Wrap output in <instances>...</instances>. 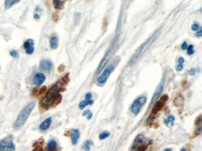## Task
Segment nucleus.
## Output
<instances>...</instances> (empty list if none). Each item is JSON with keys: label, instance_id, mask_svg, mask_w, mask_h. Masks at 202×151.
<instances>
[{"label": "nucleus", "instance_id": "f257e3e1", "mask_svg": "<svg viewBox=\"0 0 202 151\" xmlns=\"http://www.w3.org/2000/svg\"><path fill=\"white\" fill-rule=\"evenodd\" d=\"M62 83L58 81L50 88L44 97L40 101V108L44 110H47L50 108H55L59 105L62 99L60 92L64 91L65 88Z\"/></svg>", "mask_w": 202, "mask_h": 151}, {"label": "nucleus", "instance_id": "f03ea898", "mask_svg": "<svg viewBox=\"0 0 202 151\" xmlns=\"http://www.w3.org/2000/svg\"><path fill=\"white\" fill-rule=\"evenodd\" d=\"M36 104L35 101L31 102L20 112L13 124V129L15 130H19L24 125L30 113L36 106Z\"/></svg>", "mask_w": 202, "mask_h": 151}, {"label": "nucleus", "instance_id": "7ed1b4c3", "mask_svg": "<svg viewBox=\"0 0 202 151\" xmlns=\"http://www.w3.org/2000/svg\"><path fill=\"white\" fill-rule=\"evenodd\" d=\"M150 143V139L142 135H138L134 139L130 151H146Z\"/></svg>", "mask_w": 202, "mask_h": 151}, {"label": "nucleus", "instance_id": "20e7f679", "mask_svg": "<svg viewBox=\"0 0 202 151\" xmlns=\"http://www.w3.org/2000/svg\"><path fill=\"white\" fill-rule=\"evenodd\" d=\"M119 61L120 59L118 60V58H116V59L113 61V63H110L105 69L103 73L99 76V77L97 80V83L99 85H103L104 84L106 83L110 74L115 69L116 66L117 65V63L119 62Z\"/></svg>", "mask_w": 202, "mask_h": 151}, {"label": "nucleus", "instance_id": "39448f33", "mask_svg": "<svg viewBox=\"0 0 202 151\" xmlns=\"http://www.w3.org/2000/svg\"><path fill=\"white\" fill-rule=\"evenodd\" d=\"M157 37V35H156V34H154L152 37H150V39H149L146 42H145L138 48V50L137 51L136 53L134 54V56L132 58V59H131V60L130 61V64L132 65L134 62H135L141 57V56L146 51V50L148 48V47H149L150 44H152L154 42V41L155 40Z\"/></svg>", "mask_w": 202, "mask_h": 151}, {"label": "nucleus", "instance_id": "423d86ee", "mask_svg": "<svg viewBox=\"0 0 202 151\" xmlns=\"http://www.w3.org/2000/svg\"><path fill=\"white\" fill-rule=\"evenodd\" d=\"M15 148L11 136H8L0 141V151H15Z\"/></svg>", "mask_w": 202, "mask_h": 151}, {"label": "nucleus", "instance_id": "0eeeda50", "mask_svg": "<svg viewBox=\"0 0 202 151\" xmlns=\"http://www.w3.org/2000/svg\"><path fill=\"white\" fill-rule=\"evenodd\" d=\"M146 102V98L144 96H141L137 99L132 105L131 111L134 115H138L142 106Z\"/></svg>", "mask_w": 202, "mask_h": 151}, {"label": "nucleus", "instance_id": "6e6552de", "mask_svg": "<svg viewBox=\"0 0 202 151\" xmlns=\"http://www.w3.org/2000/svg\"><path fill=\"white\" fill-rule=\"evenodd\" d=\"M114 52V46H113L112 47H111V48H109V50L107 52V53H106V54L104 55L103 59H102V60L101 61L98 68L96 71V73L97 74H99L101 72H102L106 67V66L107 65V63L109 61V60H110L111 57H112V55L113 54Z\"/></svg>", "mask_w": 202, "mask_h": 151}, {"label": "nucleus", "instance_id": "1a4fd4ad", "mask_svg": "<svg viewBox=\"0 0 202 151\" xmlns=\"http://www.w3.org/2000/svg\"><path fill=\"white\" fill-rule=\"evenodd\" d=\"M168 99H169L168 96L167 94H164L161 96L159 100L158 99V100H157L156 102L154 105L152 111H151V113L153 114H157L165 106Z\"/></svg>", "mask_w": 202, "mask_h": 151}, {"label": "nucleus", "instance_id": "9d476101", "mask_svg": "<svg viewBox=\"0 0 202 151\" xmlns=\"http://www.w3.org/2000/svg\"><path fill=\"white\" fill-rule=\"evenodd\" d=\"M165 77L164 76L162 78L161 83H160L159 86L157 88V89H156V90H155V93L153 96L152 100H151V101H150V104L149 105V107L154 105V103L156 102L157 100H158V99H159L160 96L161 95V94L162 93V92L163 91L164 85H165Z\"/></svg>", "mask_w": 202, "mask_h": 151}, {"label": "nucleus", "instance_id": "9b49d317", "mask_svg": "<svg viewBox=\"0 0 202 151\" xmlns=\"http://www.w3.org/2000/svg\"><path fill=\"white\" fill-rule=\"evenodd\" d=\"M33 45H34V41L30 39L27 40L24 43L23 47L26 50V53L27 54H31L34 52L35 48L34 47H33Z\"/></svg>", "mask_w": 202, "mask_h": 151}, {"label": "nucleus", "instance_id": "f8f14e48", "mask_svg": "<svg viewBox=\"0 0 202 151\" xmlns=\"http://www.w3.org/2000/svg\"><path fill=\"white\" fill-rule=\"evenodd\" d=\"M52 66H53V64L51 61L47 60H44L40 61L39 64V68L42 70L49 72L52 70Z\"/></svg>", "mask_w": 202, "mask_h": 151}, {"label": "nucleus", "instance_id": "ddd939ff", "mask_svg": "<svg viewBox=\"0 0 202 151\" xmlns=\"http://www.w3.org/2000/svg\"><path fill=\"white\" fill-rule=\"evenodd\" d=\"M46 80V77L44 75V74L41 73H36L34 77V79H33V82L34 84L37 86L42 85L44 83V81Z\"/></svg>", "mask_w": 202, "mask_h": 151}, {"label": "nucleus", "instance_id": "4468645a", "mask_svg": "<svg viewBox=\"0 0 202 151\" xmlns=\"http://www.w3.org/2000/svg\"><path fill=\"white\" fill-rule=\"evenodd\" d=\"M80 137V132L78 129H74L71 135V142L72 145H75L77 144L78 139Z\"/></svg>", "mask_w": 202, "mask_h": 151}, {"label": "nucleus", "instance_id": "2eb2a0df", "mask_svg": "<svg viewBox=\"0 0 202 151\" xmlns=\"http://www.w3.org/2000/svg\"><path fill=\"white\" fill-rule=\"evenodd\" d=\"M52 123V117H49L46 119H45L39 126V128L41 130L45 131L46 130Z\"/></svg>", "mask_w": 202, "mask_h": 151}, {"label": "nucleus", "instance_id": "dca6fc26", "mask_svg": "<svg viewBox=\"0 0 202 151\" xmlns=\"http://www.w3.org/2000/svg\"><path fill=\"white\" fill-rule=\"evenodd\" d=\"M58 148V143L55 140H51L50 141L46 146V149L47 151H56Z\"/></svg>", "mask_w": 202, "mask_h": 151}, {"label": "nucleus", "instance_id": "f3484780", "mask_svg": "<svg viewBox=\"0 0 202 151\" xmlns=\"http://www.w3.org/2000/svg\"><path fill=\"white\" fill-rule=\"evenodd\" d=\"M201 123H202V120H201V116L200 115L198 116L196 121V125L197 126L196 130L195 131V134L196 135H199L201 133Z\"/></svg>", "mask_w": 202, "mask_h": 151}, {"label": "nucleus", "instance_id": "a211bd4d", "mask_svg": "<svg viewBox=\"0 0 202 151\" xmlns=\"http://www.w3.org/2000/svg\"><path fill=\"white\" fill-rule=\"evenodd\" d=\"M43 144H44V140L40 139L38 142H36L34 145H33L34 149L31 151H45L43 149Z\"/></svg>", "mask_w": 202, "mask_h": 151}, {"label": "nucleus", "instance_id": "6ab92c4d", "mask_svg": "<svg viewBox=\"0 0 202 151\" xmlns=\"http://www.w3.org/2000/svg\"><path fill=\"white\" fill-rule=\"evenodd\" d=\"M46 86H43L41 88H35L33 89V92H32V96H38L40 94H44L46 91Z\"/></svg>", "mask_w": 202, "mask_h": 151}, {"label": "nucleus", "instance_id": "aec40b11", "mask_svg": "<svg viewBox=\"0 0 202 151\" xmlns=\"http://www.w3.org/2000/svg\"><path fill=\"white\" fill-rule=\"evenodd\" d=\"M174 121H175V117L173 115H170L166 117V118L164 121V122L166 126H173L174 125Z\"/></svg>", "mask_w": 202, "mask_h": 151}, {"label": "nucleus", "instance_id": "412c9836", "mask_svg": "<svg viewBox=\"0 0 202 151\" xmlns=\"http://www.w3.org/2000/svg\"><path fill=\"white\" fill-rule=\"evenodd\" d=\"M94 103V101L92 99L82 100L79 104V108L80 109H84L88 105H92Z\"/></svg>", "mask_w": 202, "mask_h": 151}, {"label": "nucleus", "instance_id": "4be33fe9", "mask_svg": "<svg viewBox=\"0 0 202 151\" xmlns=\"http://www.w3.org/2000/svg\"><path fill=\"white\" fill-rule=\"evenodd\" d=\"M50 46L52 49H56L58 46V39L56 36H52L50 40Z\"/></svg>", "mask_w": 202, "mask_h": 151}, {"label": "nucleus", "instance_id": "5701e85b", "mask_svg": "<svg viewBox=\"0 0 202 151\" xmlns=\"http://www.w3.org/2000/svg\"><path fill=\"white\" fill-rule=\"evenodd\" d=\"M66 0H53V4L55 8L61 10Z\"/></svg>", "mask_w": 202, "mask_h": 151}, {"label": "nucleus", "instance_id": "b1692460", "mask_svg": "<svg viewBox=\"0 0 202 151\" xmlns=\"http://www.w3.org/2000/svg\"><path fill=\"white\" fill-rule=\"evenodd\" d=\"M20 0H6L5 1V8L9 9L14 4L18 3Z\"/></svg>", "mask_w": 202, "mask_h": 151}, {"label": "nucleus", "instance_id": "393cba45", "mask_svg": "<svg viewBox=\"0 0 202 151\" xmlns=\"http://www.w3.org/2000/svg\"><path fill=\"white\" fill-rule=\"evenodd\" d=\"M93 145V143L91 141H87L85 142V143L83 145V149H84L86 151H90L91 149V146Z\"/></svg>", "mask_w": 202, "mask_h": 151}, {"label": "nucleus", "instance_id": "a878e982", "mask_svg": "<svg viewBox=\"0 0 202 151\" xmlns=\"http://www.w3.org/2000/svg\"><path fill=\"white\" fill-rule=\"evenodd\" d=\"M110 133L109 132H102V133H100V135H99V139L100 140H103V139H106L107 138H108L109 136H110Z\"/></svg>", "mask_w": 202, "mask_h": 151}, {"label": "nucleus", "instance_id": "bb28decb", "mask_svg": "<svg viewBox=\"0 0 202 151\" xmlns=\"http://www.w3.org/2000/svg\"><path fill=\"white\" fill-rule=\"evenodd\" d=\"M194 53V50H193V46L190 45L187 47V54L188 55H192Z\"/></svg>", "mask_w": 202, "mask_h": 151}, {"label": "nucleus", "instance_id": "cd10ccee", "mask_svg": "<svg viewBox=\"0 0 202 151\" xmlns=\"http://www.w3.org/2000/svg\"><path fill=\"white\" fill-rule=\"evenodd\" d=\"M10 54L11 56H12L14 58H18L19 57V53L18 52L15 51L14 50H12L10 52Z\"/></svg>", "mask_w": 202, "mask_h": 151}, {"label": "nucleus", "instance_id": "c85d7f7f", "mask_svg": "<svg viewBox=\"0 0 202 151\" xmlns=\"http://www.w3.org/2000/svg\"><path fill=\"white\" fill-rule=\"evenodd\" d=\"M192 29L193 31H198L200 29V27L197 24H193L192 26Z\"/></svg>", "mask_w": 202, "mask_h": 151}, {"label": "nucleus", "instance_id": "c756f323", "mask_svg": "<svg viewBox=\"0 0 202 151\" xmlns=\"http://www.w3.org/2000/svg\"><path fill=\"white\" fill-rule=\"evenodd\" d=\"M187 47H188L187 43L186 41L184 42V43L181 44V49L183 50H186V49L187 48Z\"/></svg>", "mask_w": 202, "mask_h": 151}, {"label": "nucleus", "instance_id": "7c9ffc66", "mask_svg": "<svg viewBox=\"0 0 202 151\" xmlns=\"http://www.w3.org/2000/svg\"><path fill=\"white\" fill-rule=\"evenodd\" d=\"M195 36H196V37H200L202 36V30H201V29L200 28V29H199V31H197V32L196 33Z\"/></svg>", "mask_w": 202, "mask_h": 151}, {"label": "nucleus", "instance_id": "2f4dec72", "mask_svg": "<svg viewBox=\"0 0 202 151\" xmlns=\"http://www.w3.org/2000/svg\"><path fill=\"white\" fill-rule=\"evenodd\" d=\"M86 100H90V99H91L92 98V94L91 93H87L86 94Z\"/></svg>", "mask_w": 202, "mask_h": 151}, {"label": "nucleus", "instance_id": "473e14b6", "mask_svg": "<svg viewBox=\"0 0 202 151\" xmlns=\"http://www.w3.org/2000/svg\"><path fill=\"white\" fill-rule=\"evenodd\" d=\"M183 69V66H182V64H178L177 66V68H176V70L178 72H180V71H181Z\"/></svg>", "mask_w": 202, "mask_h": 151}, {"label": "nucleus", "instance_id": "72a5a7b5", "mask_svg": "<svg viewBox=\"0 0 202 151\" xmlns=\"http://www.w3.org/2000/svg\"><path fill=\"white\" fill-rule=\"evenodd\" d=\"M64 69H65L64 66L63 65H61L58 68V70L59 71V72H63L64 70Z\"/></svg>", "mask_w": 202, "mask_h": 151}, {"label": "nucleus", "instance_id": "f704fd0d", "mask_svg": "<svg viewBox=\"0 0 202 151\" xmlns=\"http://www.w3.org/2000/svg\"><path fill=\"white\" fill-rule=\"evenodd\" d=\"M178 62L179 64H182L184 62V59L183 57H180L178 60Z\"/></svg>", "mask_w": 202, "mask_h": 151}, {"label": "nucleus", "instance_id": "c9c22d12", "mask_svg": "<svg viewBox=\"0 0 202 151\" xmlns=\"http://www.w3.org/2000/svg\"><path fill=\"white\" fill-rule=\"evenodd\" d=\"M189 74H190V75L193 76V75H194V74H195V73H196V70H195L194 69H190V70H189Z\"/></svg>", "mask_w": 202, "mask_h": 151}, {"label": "nucleus", "instance_id": "e433bc0d", "mask_svg": "<svg viewBox=\"0 0 202 151\" xmlns=\"http://www.w3.org/2000/svg\"><path fill=\"white\" fill-rule=\"evenodd\" d=\"M93 117V113L90 112L88 114H87V119L88 120H90Z\"/></svg>", "mask_w": 202, "mask_h": 151}, {"label": "nucleus", "instance_id": "4c0bfd02", "mask_svg": "<svg viewBox=\"0 0 202 151\" xmlns=\"http://www.w3.org/2000/svg\"><path fill=\"white\" fill-rule=\"evenodd\" d=\"M90 112V110H85V111H84V112H83V113H82V116H86V115H87Z\"/></svg>", "mask_w": 202, "mask_h": 151}, {"label": "nucleus", "instance_id": "58836bf2", "mask_svg": "<svg viewBox=\"0 0 202 151\" xmlns=\"http://www.w3.org/2000/svg\"><path fill=\"white\" fill-rule=\"evenodd\" d=\"M33 17H34L36 20H39L40 19V16L38 14H35L34 15H33Z\"/></svg>", "mask_w": 202, "mask_h": 151}, {"label": "nucleus", "instance_id": "ea45409f", "mask_svg": "<svg viewBox=\"0 0 202 151\" xmlns=\"http://www.w3.org/2000/svg\"><path fill=\"white\" fill-rule=\"evenodd\" d=\"M164 151H171V149H169V148H167V149H165Z\"/></svg>", "mask_w": 202, "mask_h": 151}, {"label": "nucleus", "instance_id": "a19ab883", "mask_svg": "<svg viewBox=\"0 0 202 151\" xmlns=\"http://www.w3.org/2000/svg\"><path fill=\"white\" fill-rule=\"evenodd\" d=\"M180 151H187V150L185 148H182V149H181V150Z\"/></svg>", "mask_w": 202, "mask_h": 151}]
</instances>
